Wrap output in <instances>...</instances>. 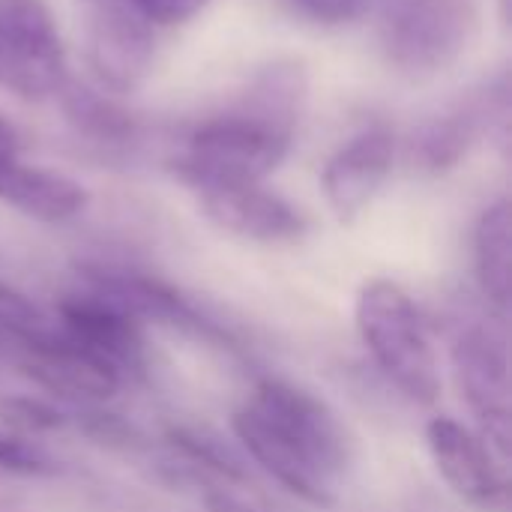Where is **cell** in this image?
<instances>
[{
    "instance_id": "1",
    "label": "cell",
    "mask_w": 512,
    "mask_h": 512,
    "mask_svg": "<svg viewBox=\"0 0 512 512\" xmlns=\"http://www.w3.org/2000/svg\"><path fill=\"white\" fill-rule=\"evenodd\" d=\"M357 333L390 384L417 405L441 396V369L411 294L393 279H369L354 303Z\"/></svg>"
},
{
    "instance_id": "10",
    "label": "cell",
    "mask_w": 512,
    "mask_h": 512,
    "mask_svg": "<svg viewBox=\"0 0 512 512\" xmlns=\"http://www.w3.org/2000/svg\"><path fill=\"white\" fill-rule=\"evenodd\" d=\"M87 66L111 93H132L153 69L156 39L129 0H99L87 24Z\"/></svg>"
},
{
    "instance_id": "11",
    "label": "cell",
    "mask_w": 512,
    "mask_h": 512,
    "mask_svg": "<svg viewBox=\"0 0 512 512\" xmlns=\"http://www.w3.org/2000/svg\"><path fill=\"white\" fill-rule=\"evenodd\" d=\"M432 462L459 501L477 512H507L510 483L486 441L453 417H435L426 426Z\"/></svg>"
},
{
    "instance_id": "9",
    "label": "cell",
    "mask_w": 512,
    "mask_h": 512,
    "mask_svg": "<svg viewBox=\"0 0 512 512\" xmlns=\"http://www.w3.org/2000/svg\"><path fill=\"white\" fill-rule=\"evenodd\" d=\"M258 408L285 438H291L330 480H336L351 462V441L339 417L321 402L315 393L282 381L264 378L255 387V399L249 402Z\"/></svg>"
},
{
    "instance_id": "25",
    "label": "cell",
    "mask_w": 512,
    "mask_h": 512,
    "mask_svg": "<svg viewBox=\"0 0 512 512\" xmlns=\"http://www.w3.org/2000/svg\"><path fill=\"white\" fill-rule=\"evenodd\" d=\"M201 504H204L207 512H255L249 504H243L237 495H231L228 489H219V486H204Z\"/></svg>"
},
{
    "instance_id": "23",
    "label": "cell",
    "mask_w": 512,
    "mask_h": 512,
    "mask_svg": "<svg viewBox=\"0 0 512 512\" xmlns=\"http://www.w3.org/2000/svg\"><path fill=\"white\" fill-rule=\"evenodd\" d=\"M129 3L153 27H174L195 18L210 0H129Z\"/></svg>"
},
{
    "instance_id": "4",
    "label": "cell",
    "mask_w": 512,
    "mask_h": 512,
    "mask_svg": "<svg viewBox=\"0 0 512 512\" xmlns=\"http://www.w3.org/2000/svg\"><path fill=\"white\" fill-rule=\"evenodd\" d=\"M66 78V54L48 3L0 0V84L21 99H48Z\"/></svg>"
},
{
    "instance_id": "26",
    "label": "cell",
    "mask_w": 512,
    "mask_h": 512,
    "mask_svg": "<svg viewBox=\"0 0 512 512\" xmlns=\"http://www.w3.org/2000/svg\"><path fill=\"white\" fill-rule=\"evenodd\" d=\"M21 156V138H18V129L0 117V165H6L9 159Z\"/></svg>"
},
{
    "instance_id": "20",
    "label": "cell",
    "mask_w": 512,
    "mask_h": 512,
    "mask_svg": "<svg viewBox=\"0 0 512 512\" xmlns=\"http://www.w3.org/2000/svg\"><path fill=\"white\" fill-rule=\"evenodd\" d=\"M0 423L12 432V438H39L66 426V414L42 399L12 396L0 402Z\"/></svg>"
},
{
    "instance_id": "19",
    "label": "cell",
    "mask_w": 512,
    "mask_h": 512,
    "mask_svg": "<svg viewBox=\"0 0 512 512\" xmlns=\"http://www.w3.org/2000/svg\"><path fill=\"white\" fill-rule=\"evenodd\" d=\"M168 447L180 462H186L204 480L207 477L222 480V483H246L249 480V471H246V462L240 459V453L207 429L174 426V429H168Z\"/></svg>"
},
{
    "instance_id": "14",
    "label": "cell",
    "mask_w": 512,
    "mask_h": 512,
    "mask_svg": "<svg viewBox=\"0 0 512 512\" xmlns=\"http://www.w3.org/2000/svg\"><path fill=\"white\" fill-rule=\"evenodd\" d=\"M231 429L243 444V450L255 459V465L264 468L294 498L312 507L333 504V489H330L333 480L291 438H285L258 408L243 405L240 411H234Z\"/></svg>"
},
{
    "instance_id": "5",
    "label": "cell",
    "mask_w": 512,
    "mask_h": 512,
    "mask_svg": "<svg viewBox=\"0 0 512 512\" xmlns=\"http://www.w3.org/2000/svg\"><path fill=\"white\" fill-rule=\"evenodd\" d=\"M510 123V81H495L471 90L441 114L429 117L411 138V162L426 174H447L480 144L483 135L504 132Z\"/></svg>"
},
{
    "instance_id": "17",
    "label": "cell",
    "mask_w": 512,
    "mask_h": 512,
    "mask_svg": "<svg viewBox=\"0 0 512 512\" xmlns=\"http://www.w3.org/2000/svg\"><path fill=\"white\" fill-rule=\"evenodd\" d=\"M57 99H60V108L69 120V126L93 144L123 147L138 138V120L123 105H117L111 96H105L87 84L66 78L63 87L57 90Z\"/></svg>"
},
{
    "instance_id": "13",
    "label": "cell",
    "mask_w": 512,
    "mask_h": 512,
    "mask_svg": "<svg viewBox=\"0 0 512 512\" xmlns=\"http://www.w3.org/2000/svg\"><path fill=\"white\" fill-rule=\"evenodd\" d=\"M396 162V135L384 123H372L342 144L321 171V189L330 210L342 222H354L381 192Z\"/></svg>"
},
{
    "instance_id": "7",
    "label": "cell",
    "mask_w": 512,
    "mask_h": 512,
    "mask_svg": "<svg viewBox=\"0 0 512 512\" xmlns=\"http://www.w3.org/2000/svg\"><path fill=\"white\" fill-rule=\"evenodd\" d=\"M456 384L480 423L486 447L507 459L510 453V363L504 342L486 327H462L450 348Z\"/></svg>"
},
{
    "instance_id": "3",
    "label": "cell",
    "mask_w": 512,
    "mask_h": 512,
    "mask_svg": "<svg viewBox=\"0 0 512 512\" xmlns=\"http://www.w3.org/2000/svg\"><path fill=\"white\" fill-rule=\"evenodd\" d=\"M474 30V0H387L381 45L399 72L435 75L465 54Z\"/></svg>"
},
{
    "instance_id": "21",
    "label": "cell",
    "mask_w": 512,
    "mask_h": 512,
    "mask_svg": "<svg viewBox=\"0 0 512 512\" xmlns=\"http://www.w3.org/2000/svg\"><path fill=\"white\" fill-rule=\"evenodd\" d=\"M42 327V318L36 312V306L18 294L15 288L3 285L0 282V339L3 345H9L12 339L24 336V333H33Z\"/></svg>"
},
{
    "instance_id": "22",
    "label": "cell",
    "mask_w": 512,
    "mask_h": 512,
    "mask_svg": "<svg viewBox=\"0 0 512 512\" xmlns=\"http://www.w3.org/2000/svg\"><path fill=\"white\" fill-rule=\"evenodd\" d=\"M303 18L315 24H348L357 21L372 0H288Z\"/></svg>"
},
{
    "instance_id": "15",
    "label": "cell",
    "mask_w": 512,
    "mask_h": 512,
    "mask_svg": "<svg viewBox=\"0 0 512 512\" xmlns=\"http://www.w3.org/2000/svg\"><path fill=\"white\" fill-rule=\"evenodd\" d=\"M198 201L213 225L252 243H291L306 231L303 213L261 183L207 189Z\"/></svg>"
},
{
    "instance_id": "24",
    "label": "cell",
    "mask_w": 512,
    "mask_h": 512,
    "mask_svg": "<svg viewBox=\"0 0 512 512\" xmlns=\"http://www.w3.org/2000/svg\"><path fill=\"white\" fill-rule=\"evenodd\" d=\"M0 471L6 474H48L51 462L21 438L0 435Z\"/></svg>"
},
{
    "instance_id": "2",
    "label": "cell",
    "mask_w": 512,
    "mask_h": 512,
    "mask_svg": "<svg viewBox=\"0 0 512 512\" xmlns=\"http://www.w3.org/2000/svg\"><path fill=\"white\" fill-rule=\"evenodd\" d=\"M291 141V135L255 120L234 105L198 123L186 135L180 153L168 162V168L192 192L252 186L282 165Z\"/></svg>"
},
{
    "instance_id": "6",
    "label": "cell",
    "mask_w": 512,
    "mask_h": 512,
    "mask_svg": "<svg viewBox=\"0 0 512 512\" xmlns=\"http://www.w3.org/2000/svg\"><path fill=\"white\" fill-rule=\"evenodd\" d=\"M9 345L15 351L18 369L33 384L60 396L63 402L96 405L111 399L126 381L111 363L90 354L60 330H48L45 324L33 333L12 339Z\"/></svg>"
},
{
    "instance_id": "8",
    "label": "cell",
    "mask_w": 512,
    "mask_h": 512,
    "mask_svg": "<svg viewBox=\"0 0 512 512\" xmlns=\"http://www.w3.org/2000/svg\"><path fill=\"white\" fill-rule=\"evenodd\" d=\"M81 279H84V288L111 300L117 309L132 315L138 324L156 321L171 330L189 333L195 339L216 342V345L237 351L231 333L222 324L207 318L195 303H189L177 288H171L162 279H153V276L135 273V270H123V267H102V264H84Z\"/></svg>"
},
{
    "instance_id": "18",
    "label": "cell",
    "mask_w": 512,
    "mask_h": 512,
    "mask_svg": "<svg viewBox=\"0 0 512 512\" xmlns=\"http://www.w3.org/2000/svg\"><path fill=\"white\" fill-rule=\"evenodd\" d=\"M510 255H512V210L510 201L501 198L483 210L474 228V267L480 291L498 306L510 303Z\"/></svg>"
},
{
    "instance_id": "16",
    "label": "cell",
    "mask_w": 512,
    "mask_h": 512,
    "mask_svg": "<svg viewBox=\"0 0 512 512\" xmlns=\"http://www.w3.org/2000/svg\"><path fill=\"white\" fill-rule=\"evenodd\" d=\"M0 201L36 222L60 225L87 207V189L60 171L27 165L15 156L0 165Z\"/></svg>"
},
{
    "instance_id": "12",
    "label": "cell",
    "mask_w": 512,
    "mask_h": 512,
    "mask_svg": "<svg viewBox=\"0 0 512 512\" xmlns=\"http://www.w3.org/2000/svg\"><path fill=\"white\" fill-rule=\"evenodd\" d=\"M57 330L90 354L111 363L123 378L144 375L147 369L141 324L90 288L66 294L57 303Z\"/></svg>"
}]
</instances>
